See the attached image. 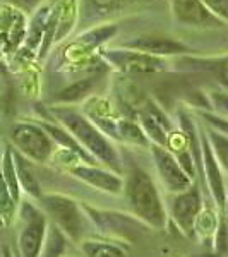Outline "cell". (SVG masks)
<instances>
[{
    "instance_id": "cell-6",
    "label": "cell",
    "mask_w": 228,
    "mask_h": 257,
    "mask_svg": "<svg viewBox=\"0 0 228 257\" xmlns=\"http://www.w3.org/2000/svg\"><path fill=\"white\" fill-rule=\"evenodd\" d=\"M23 218L26 225L19 237L21 257H38L45 238V219L30 204H24Z\"/></svg>"
},
{
    "instance_id": "cell-5",
    "label": "cell",
    "mask_w": 228,
    "mask_h": 257,
    "mask_svg": "<svg viewBox=\"0 0 228 257\" xmlns=\"http://www.w3.org/2000/svg\"><path fill=\"white\" fill-rule=\"evenodd\" d=\"M120 48L136 50V52H143L153 57H168V55H185V53L192 52L187 45L175 38H168V36H136L132 40H127L120 43Z\"/></svg>"
},
{
    "instance_id": "cell-14",
    "label": "cell",
    "mask_w": 228,
    "mask_h": 257,
    "mask_svg": "<svg viewBox=\"0 0 228 257\" xmlns=\"http://www.w3.org/2000/svg\"><path fill=\"white\" fill-rule=\"evenodd\" d=\"M14 165H16V173H18V180L21 182V184H23V187L26 189L30 194H33V196H38V194H40L38 184H36L33 173L30 172L28 165L24 163V160L21 158L19 155L14 156Z\"/></svg>"
},
{
    "instance_id": "cell-11",
    "label": "cell",
    "mask_w": 228,
    "mask_h": 257,
    "mask_svg": "<svg viewBox=\"0 0 228 257\" xmlns=\"http://www.w3.org/2000/svg\"><path fill=\"white\" fill-rule=\"evenodd\" d=\"M74 173L77 177H81L82 180H86L88 184L94 185V187L110 190V192H119L120 190V180L117 177H113L111 173L101 172V170H94V168H88V167H77L74 168Z\"/></svg>"
},
{
    "instance_id": "cell-21",
    "label": "cell",
    "mask_w": 228,
    "mask_h": 257,
    "mask_svg": "<svg viewBox=\"0 0 228 257\" xmlns=\"http://www.w3.org/2000/svg\"><path fill=\"white\" fill-rule=\"evenodd\" d=\"M144 125H148V132L153 136L156 141H160V143H165V134L163 131H161V127L158 123L153 122V118H144Z\"/></svg>"
},
{
    "instance_id": "cell-10",
    "label": "cell",
    "mask_w": 228,
    "mask_h": 257,
    "mask_svg": "<svg viewBox=\"0 0 228 257\" xmlns=\"http://www.w3.org/2000/svg\"><path fill=\"white\" fill-rule=\"evenodd\" d=\"M199 211H201V197H199L197 189L184 190V194H180L175 199V204H173V218L175 221L182 226L184 231L192 230V225L199 216Z\"/></svg>"
},
{
    "instance_id": "cell-19",
    "label": "cell",
    "mask_w": 228,
    "mask_h": 257,
    "mask_svg": "<svg viewBox=\"0 0 228 257\" xmlns=\"http://www.w3.org/2000/svg\"><path fill=\"white\" fill-rule=\"evenodd\" d=\"M7 2H9L12 7H16V9H19L23 12H33L43 0H7Z\"/></svg>"
},
{
    "instance_id": "cell-16",
    "label": "cell",
    "mask_w": 228,
    "mask_h": 257,
    "mask_svg": "<svg viewBox=\"0 0 228 257\" xmlns=\"http://www.w3.org/2000/svg\"><path fill=\"white\" fill-rule=\"evenodd\" d=\"M209 139L214 146V151H216V155H218V160L221 161L223 167L228 170V138L218 131H211Z\"/></svg>"
},
{
    "instance_id": "cell-18",
    "label": "cell",
    "mask_w": 228,
    "mask_h": 257,
    "mask_svg": "<svg viewBox=\"0 0 228 257\" xmlns=\"http://www.w3.org/2000/svg\"><path fill=\"white\" fill-rule=\"evenodd\" d=\"M211 14L221 23H228V0H201Z\"/></svg>"
},
{
    "instance_id": "cell-27",
    "label": "cell",
    "mask_w": 228,
    "mask_h": 257,
    "mask_svg": "<svg viewBox=\"0 0 228 257\" xmlns=\"http://www.w3.org/2000/svg\"><path fill=\"white\" fill-rule=\"evenodd\" d=\"M0 257H2V255H0Z\"/></svg>"
},
{
    "instance_id": "cell-3",
    "label": "cell",
    "mask_w": 228,
    "mask_h": 257,
    "mask_svg": "<svg viewBox=\"0 0 228 257\" xmlns=\"http://www.w3.org/2000/svg\"><path fill=\"white\" fill-rule=\"evenodd\" d=\"M11 138L21 153L35 161H47L52 155V139L40 125L16 123L11 131Z\"/></svg>"
},
{
    "instance_id": "cell-13",
    "label": "cell",
    "mask_w": 228,
    "mask_h": 257,
    "mask_svg": "<svg viewBox=\"0 0 228 257\" xmlns=\"http://www.w3.org/2000/svg\"><path fill=\"white\" fill-rule=\"evenodd\" d=\"M2 178L6 182L7 189H9L11 196L14 201L19 199V184H18V173H16V165H14V158H12L11 149H7L6 155L2 158Z\"/></svg>"
},
{
    "instance_id": "cell-9",
    "label": "cell",
    "mask_w": 228,
    "mask_h": 257,
    "mask_svg": "<svg viewBox=\"0 0 228 257\" xmlns=\"http://www.w3.org/2000/svg\"><path fill=\"white\" fill-rule=\"evenodd\" d=\"M153 156H155L156 161V168H158L161 178H163V182L170 190H173V192L187 190L190 184L187 173L182 170V167L170 153L161 148H153Z\"/></svg>"
},
{
    "instance_id": "cell-7",
    "label": "cell",
    "mask_w": 228,
    "mask_h": 257,
    "mask_svg": "<svg viewBox=\"0 0 228 257\" xmlns=\"http://www.w3.org/2000/svg\"><path fill=\"white\" fill-rule=\"evenodd\" d=\"M170 6L173 19L184 26L206 28L221 24V21L214 18L201 0H170Z\"/></svg>"
},
{
    "instance_id": "cell-8",
    "label": "cell",
    "mask_w": 228,
    "mask_h": 257,
    "mask_svg": "<svg viewBox=\"0 0 228 257\" xmlns=\"http://www.w3.org/2000/svg\"><path fill=\"white\" fill-rule=\"evenodd\" d=\"M43 206L53 216V219L64 228L65 233H69L74 238L81 233L79 211H77V206L70 199L60 196H48L43 199Z\"/></svg>"
},
{
    "instance_id": "cell-26",
    "label": "cell",
    "mask_w": 228,
    "mask_h": 257,
    "mask_svg": "<svg viewBox=\"0 0 228 257\" xmlns=\"http://www.w3.org/2000/svg\"><path fill=\"white\" fill-rule=\"evenodd\" d=\"M226 211H228V206H226Z\"/></svg>"
},
{
    "instance_id": "cell-1",
    "label": "cell",
    "mask_w": 228,
    "mask_h": 257,
    "mask_svg": "<svg viewBox=\"0 0 228 257\" xmlns=\"http://www.w3.org/2000/svg\"><path fill=\"white\" fill-rule=\"evenodd\" d=\"M127 197L131 201L132 209L136 214L146 219L149 225L161 226L163 225V208H161L160 196L153 180L143 170L134 168L127 180Z\"/></svg>"
},
{
    "instance_id": "cell-2",
    "label": "cell",
    "mask_w": 228,
    "mask_h": 257,
    "mask_svg": "<svg viewBox=\"0 0 228 257\" xmlns=\"http://www.w3.org/2000/svg\"><path fill=\"white\" fill-rule=\"evenodd\" d=\"M53 113L69 131L74 132V138L79 139L99 160L106 161V163L113 165V167L117 165V155H115L113 148L110 146L108 141L105 139V136L101 132L91 125L88 118H84L81 113L70 108H53Z\"/></svg>"
},
{
    "instance_id": "cell-12",
    "label": "cell",
    "mask_w": 228,
    "mask_h": 257,
    "mask_svg": "<svg viewBox=\"0 0 228 257\" xmlns=\"http://www.w3.org/2000/svg\"><path fill=\"white\" fill-rule=\"evenodd\" d=\"M202 149H204V161H206V170H208V178H209L211 190H213L218 204H223V202H225V189H223V180H221V175H219L216 161H214L213 151H211V144H209V141L206 138H202Z\"/></svg>"
},
{
    "instance_id": "cell-22",
    "label": "cell",
    "mask_w": 228,
    "mask_h": 257,
    "mask_svg": "<svg viewBox=\"0 0 228 257\" xmlns=\"http://www.w3.org/2000/svg\"><path fill=\"white\" fill-rule=\"evenodd\" d=\"M204 64H209V65H204V67L201 69H209V67H225L228 70V57H225V59L221 60H202Z\"/></svg>"
},
{
    "instance_id": "cell-4",
    "label": "cell",
    "mask_w": 228,
    "mask_h": 257,
    "mask_svg": "<svg viewBox=\"0 0 228 257\" xmlns=\"http://www.w3.org/2000/svg\"><path fill=\"white\" fill-rule=\"evenodd\" d=\"M103 57L124 72H158V70H165V65H167L161 57H153L127 48L105 50Z\"/></svg>"
},
{
    "instance_id": "cell-25",
    "label": "cell",
    "mask_w": 228,
    "mask_h": 257,
    "mask_svg": "<svg viewBox=\"0 0 228 257\" xmlns=\"http://www.w3.org/2000/svg\"><path fill=\"white\" fill-rule=\"evenodd\" d=\"M190 257H216L214 254H202V255H190Z\"/></svg>"
},
{
    "instance_id": "cell-15",
    "label": "cell",
    "mask_w": 228,
    "mask_h": 257,
    "mask_svg": "<svg viewBox=\"0 0 228 257\" xmlns=\"http://www.w3.org/2000/svg\"><path fill=\"white\" fill-rule=\"evenodd\" d=\"M93 84H94V81L88 79V81H81V82H77V84L69 86L65 91L57 94V101H76V99H81L93 89Z\"/></svg>"
},
{
    "instance_id": "cell-23",
    "label": "cell",
    "mask_w": 228,
    "mask_h": 257,
    "mask_svg": "<svg viewBox=\"0 0 228 257\" xmlns=\"http://www.w3.org/2000/svg\"><path fill=\"white\" fill-rule=\"evenodd\" d=\"M94 4H99V6H110V4H113V2H119V0H93Z\"/></svg>"
},
{
    "instance_id": "cell-24",
    "label": "cell",
    "mask_w": 228,
    "mask_h": 257,
    "mask_svg": "<svg viewBox=\"0 0 228 257\" xmlns=\"http://www.w3.org/2000/svg\"><path fill=\"white\" fill-rule=\"evenodd\" d=\"M2 257H12V254H11V250H9V248H4V250H2Z\"/></svg>"
},
{
    "instance_id": "cell-20",
    "label": "cell",
    "mask_w": 228,
    "mask_h": 257,
    "mask_svg": "<svg viewBox=\"0 0 228 257\" xmlns=\"http://www.w3.org/2000/svg\"><path fill=\"white\" fill-rule=\"evenodd\" d=\"M211 99H213V105L218 111H221L225 117H228V94L225 93H213L211 94Z\"/></svg>"
},
{
    "instance_id": "cell-17",
    "label": "cell",
    "mask_w": 228,
    "mask_h": 257,
    "mask_svg": "<svg viewBox=\"0 0 228 257\" xmlns=\"http://www.w3.org/2000/svg\"><path fill=\"white\" fill-rule=\"evenodd\" d=\"M62 250H64V237L57 228H53L50 231L47 248H45V257H59Z\"/></svg>"
}]
</instances>
